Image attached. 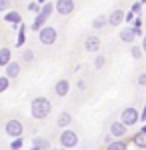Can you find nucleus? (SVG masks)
<instances>
[{"instance_id": "nucleus-34", "label": "nucleus", "mask_w": 146, "mask_h": 150, "mask_svg": "<svg viewBox=\"0 0 146 150\" xmlns=\"http://www.w3.org/2000/svg\"><path fill=\"white\" fill-rule=\"evenodd\" d=\"M140 122H142V124H146V104H144V108L140 110Z\"/></svg>"}, {"instance_id": "nucleus-8", "label": "nucleus", "mask_w": 146, "mask_h": 150, "mask_svg": "<svg viewBox=\"0 0 146 150\" xmlns=\"http://www.w3.org/2000/svg\"><path fill=\"white\" fill-rule=\"evenodd\" d=\"M108 134H110L114 140H124V136L128 134V128L124 126L120 120H116V122H112V124H110V128H108Z\"/></svg>"}, {"instance_id": "nucleus-12", "label": "nucleus", "mask_w": 146, "mask_h": 150, "mask_svg": "<svg viewBox=\"0 0 146 150\" xmlns=\"http://www.w3.org/2000/svg\"><path fill=\"white\" fill-rule=\"evenodd\" d=\"M122 22H124V10L114 8V10L108 14V24H110V26H114V28H118Z\"/></svg>"}, {"instance_id": "nucleus-32", "label": "nucleus", "mask_w": 146, "mask_h": 150, "mask_svg": "<svg viewBox=\"0 0 146 150\" xmlns=\"http://www.w3.org/2000/svg\"><path fill=\"white\" fill-rule=\"evenodd\" d=\"M136 82H138V86H146V72H142V74L136 78Z\"/></svg>"}, {"instance_id": "nucleus-10", "label": "nucleus", "mask_w": 146, "mask_h": 150, "mask_svg": "<svg viewBox=\"0 0 146 150\" xmlns=\"http://www.w3.org/2000/svg\"><path fill=\"white\" fill-rule=\"evenodd\" d=\"M20 70H22V64L16 62V60H12L10 64L4 68V76H6L8 80H16V78L20 76Z\"/></svg>"}, {"instance_id": "nucleus-27", "label": "nucleus", "mask_w": 146, "mask_h": 150, "mask_svg": "<svg viewBox=\"0 0 146 150\" xmlns=\"http://www.w3.org/2000/svg\"><path fill=\"white\" fill-rule=\"evenodd\" d=\"M22 146H24V140L22 138H14L10 142V150H22Z\"/></svg>"}, {"instance_id": "nucleus-17", "label": "nucleus", "mask_w": 146, "mask_h": 150, "mask_svg": "<svg viewBox=\"0 0 146 150\" xmlns=\"http://www.w3.org/2000/svg\"><path fill=\"white\" fill-rule=\"evenodd\" d=\"M46 20H48V18H46L44 14H40V12H38V14L34 16V20H32V24H30V28H32L34 32H38V30H42V28L46 26Z\"/></svg>"}, {"instance_id": "nucleus-25", "label": "nucleus", "mask_w": 146, "mask_h": 150, "mask_svg": "<svg viewBox=\"0 0 146 150\" xmlns=\"http://www.w3.org/2000/svg\"><path fill=\"white\" fill-rule=\"evenodd\" d=\"M104 64H106V58L102 56V54H96V58H94V68H96V70H100L102 66H104Z\"/></svg>"}, {"instance_id": "nucleus-19", "label": "nucleus", "mask_w": 146, "mask_h": 150, "mask_svg": "<svg viewBox=\"0 0 146 150\" xmlns=\"http://www.w3.org/2000/svg\"><path fill=\"white\" fill-rule=\"evenodd\" d=\"M26 44V24H20L18 26V32H16V48H22Z\"/></svg>"}, {"instance_id": "nucleus-22", "label": "nucleus", "mask_w": 146, "mask_h": 150, "mask_svg": "<svg viewBox=\"0 0 146 150\" xmlns=\"http://www.w3.org/2000/svg\"><path fill=\"white\" fill-rule=\"evenodd\" d=\"M52 12H54V2H44V4L40 6V14H44L46 18H50Z\"/></svg>"}, {"instance_id": "nucleus-36", "label": "nucleus", "mask_w": 146, "mask_h": 150, "mask_svg": "<svg viewBox=\"0 0 146 150\" xmlns=\"http://www.w3.org/2000/svg\"><path fill=\"white\" fill-rule=\"evenodd\" d=\"M140 48H142V52L146 54V34L142 36V44H140Z\"/></svg>"}, {"instance_id": "nucleus-13", "label": "nucleus", "mask_w": 146, "mask_h": 150, "mask_svg": "<svg viewBox=\"0 0 146 150\" xmlns=\"http://www.w3.org/2000/svg\"><path fill=\"white\" fill-rule=\"evenodd\" d=\"M70 92V82L66 80V78H60V80H56V84H54V94L56 96H66V94Z\"/></svg>"}, {"instance_id": "nucleus-31", "label": "nucleus", "mask_w": 146, "mask_h": 150, "mask_svg": "<svg viewBox=\"0 0 146 150\" xmlns=\"http://www.w3.org/2000/svg\"><path fill=\"white\" fill-rule=\"evenodd\" d=\"M140 26H142V16L134 18V22H132V28H134V30H140Z\"/></svg>"}, {"instance_id": "nucleus-38", "label": "nucleus", "mask_w": 146, "mask_h": 150, "mask_svg": "<svg viewBox=\"0 0 146 150\" xmlns=\"http://www.w3.org/2000/svg\"><path fill=\"white\" fill-rule=\"evenodd\" d=\"M58 150H64V148H58Z\"/></svg>"}, {"instance_id": "nucleus-2", "label": "nucleus", "mask_w": 146, "mask_h": 150, "mask_svg": "<svg viewBox=\"0 0 146 150\" xmlns=\"http://www.w3.org/2000/svg\"><path fill=\"white\" fill-rule=\"evenodd\" d=\"M120 122H122L126 128L136 126L140 122V110L136 106H126L122 112H120Z\"/></svg>"}, {"instance_id": "nucleus-23", "label": "nucleus", "mask_w": 146, "mask_h": 150, "mask_svg": "<svg viewBox=\"0 0 146 150\" xmlns=\"http://www.w3.org/2000/svg\"><path fill=\"white\" fill-rule=\"evenodd\" d=\"M22 62H26V64L34 62V50H30V48H24V50H22Z\"/></svg>"}, {"instance_id": "nucleus-18", "label": "nucleus", "mask_w": 146, "mask_h": 150, "mask_svg": "<svg viewBox=\"0 0 146 150\" xmlns=\"http://www.w3.org/2000/svg\"><path fill=\"white\" fill-rule=\"evenodd\" d=\"M132 144H134L138 150H146V134L144 132H134V136H132Z\"/></svg>"}, {"instance_id": "nucleus-5", "label": "nucleus", "mask_w": 146, "mask_h": 150, "mask_svg": "<svg viewBox=\"0 0 146 150\" xmlns=\"http://www.w3.org/2000/svg\"><path fill=\"white\" fill-rule=\"evenodd\" d=\"M38 40H40V44H44V46H52L58 40V30L54 26H44L42 30H38Z\"/></svg>"}, {"instance_id": "nucleus-33", "label": "nucleus", "mask_w": 146, "mask_h": 150, "mask_svg": "<svg viewBox=\"0 0 146 150\" xmlns=\"http://www.w3.org/2000/svg\"><path fill=\"white\" fill-rule=\"evenodd\" d=\"M76 88H78L80 92H84V90H86V82H84V80H78V82H76Z\"/></svg>"}, {"instance_id": "nucleus-28", "label": "nucleus", "mask_w": 146, "mask_h": 150, "mask_svg": "<svg viewBox=\"0 0 146 150\" xmlns=\"http://www.w3.org/2000/svg\"><path fill=\"white\" fill-rule=\"evenodd\" d=\"M40 6H42L40 2H28V6H26V8H28V12H34V14H38V12H40Z\"/></svg>"}, {"instance_id": "nucleus-7", "label": "nucleus", "mask_w": 146, "mask_h": 150, "mask_svg": "<svg viewBox=\"0 0 146 150\" xmlns=\"http://www.w3.org/2000/svg\"><path fill=\"white\" fill-rule=\"evenodd\" d=\"M76 8V4H74V0H56L54 2V10L60 14V16H70L72 12Z\"/></svg>"}, {"instance_id": "nucleus-15", "label": "nucleus", "mask_w": 146, "mask_h": 150, "mask_svg": "<svg viewBox=\"0 0 146 150\" xmlns=\"http://www.w3.org/2000/svg\"><path fill=\"white\" fill-rule=\"evenodd\" d=\"M32 148L34 150H50V140L44 136H34L32 138Z\"/></svg>"}, {"instance_id": "nucleus-3", "label": "nucleus", "mask_w": 146, "mask_h": 150, "mask_svg": "<svg viewBox=\"0 0 146 150\" xmlns=\"http://www.w3.org/2000/svg\"><path fill=\"white\" fill-rule=\"evenodd\" d=\"M58 142H60V148L72 150V148H76V146H78V134H76L74 130L66 128V130H62V132H60Z\"/></svg>"}, {"instance_id": "nucleus-26", "label": "nucleus", "mask_w": 146, "mask_h": 150, "mask_svg": "<svg viewBox=\"0 0 146 150\" xmlns=\"http://www.w3.org/2000/svg\"><path fill=\"white\" fill-rule=\"evenodd\" d=\"M8 88H10V80H8L6 76H0V94L6 92Z\"/></svg>"}, {"instance_id": "nucleus-29", "label": "nucleus", "mask_w": 146, "mask_h": 150, "mask_svg": "<svg viewBox=\"0 0 146 150\" xmlns=\"http://www.w3.org/2000/svg\"><path fill=\"white\" fill-rule=\"evenodd\" d=\"M10 0H0V12H4V14H6V12L10 10Z\"/></svg>"}, {"instance_id": "nucleus-16", "label": "nucleus", "mask_w": 146, "mask_h": 150, "mask_svg": "<svg viewBox=\"0 0 146 150\" xmlns=\"http://www.w3.org/2000/svg\"><path fill=\"white\" fill-rule=\"evenodd\" d=\"M70 124H72V114H70V112H60V114H58V118H56V126L66 130Z\"/></svg>"}, {"instance_id": "nucleus-1", "label": "nucleus", "mask_w": 146, "mask_h": 150, "mask_svg": "<svg viewBox=\"0 0 146 150\" xmlns=\"http://www.w3.org/2000/svg\"><path fill=\"white\" fill-rule=\"evenodd\" d=\"M52 112V102L44 98V96H36L32 98V102H30V116H32L34 120H44L48 118Z\"/></svg>"}, {"instance_id": "nucleus-14", "label": "nucleus", "mask_w": 146, "mask_h": 150, "mask_svg": "<svg viewBox=\"0 0 146 150\" xmlns=\"http://www.w3.org/2000/svg\"><path fill=\"white\" fill-rule=\"evenodd\" d=\"M10 62H12V48L2 46V48H0V66L6 68Z\"/></svg>"}, {"instance_id": "nucleus-20", "label": "nucleus", "mask_w": 146, "mask_h": 150, "mask_svg": "<svg viewBox=\"0 0 146 150\" xmlns=\"http://www.w3.org/2000/svg\"><path fill=\"white\" fill-rule=\"evenodd\" d=\"M106 24H108V16H106V14H98V16H94V20H92V28H94V30H102Z\"/></svg>"}, {"instance_id": "nucleus-4", "label": "nucleus", "mask_w": 146, "mask_h": 150, "mask_svg": "<svg viewBox=\"0 0 146 150\" xmlns=\"http://www.w3.org/2000/svg\"><path fill=\"white\" fill-rule=\"evenodd\" d=\"M4 132H6V136H10L12 140L14 138H22L24 124L18 120V118H10V120H6V124H4Z\"/></svg>"}, {"instance_id": "nucleus-21", "label": "nucleus", "mask_w": 146, "mask_h": 150, "mask_svg": "<svg viewBox=\"0 0 146 150\" xmlns=\"http://www.w3.org/2000/svg\"><path fill=\"white\" fill-rule=\"evenodd\" d=\"M104 150H128V142H124V140H114L112 144H108Z\"/></svg>"}, {"instance_id": "nucleus-30", "label": "nucleus", "mask_w": 146, "mask_h": 150, "mask_svg": "<svg viewBox=\"0 0 146 150\" xmlns=\"http://www.w3.org/2000/svg\"><path fill=\"white\" fill-rule=\"evenodd\" d=\"M134 14H132V12L128 10V12H124V22H134Z\"/></svg>"}, {"instance_id": "nucleus-9", "label": "nucleus", "mask_w": 146, "mask_h": 150, "mask_svg": "<svg viewBox=\"0 0 146 150\" xmlns=\"http://www.w3.org/2000/svg\"><path fill=\"white\" fill-rule=\"evenodd\" d=\"M100 46H102V42H100V38L96 34H90L84 38V50L86 52H92V54H98L100 52Z\"/></svg>"}, {"instance_id": "nucleus-11", "label": "nucleus", "mask_w": 146, "mask_h": 150, "mask_svg": "<svg viewBox=\"0 0 146 150\" xmlns=\"http://www.w3.org/2000/svg\"><path fill=\"white\" fill-rule=\"evenodd\" d=\"M4 22L12 24V28L18 30V26L22 24V14H20L18 10H8L6 14H4Z\"/></svg>"}, {"instance_id": "nucleus-35", "label": "nucleus", "mask_w": 146, "mask_h": 150, "mask_svg": "<svg viewBox=\"0 0 146 150\" xmlns=\"http://www.w3.org/2000/svg\"><path fill=\"white\" fill-rule=\"evenodd\" d=\"M112 142H114V138L110 136V134H106V136H104V146H108V144H112Z\"/></svg>"}, {"instance_id": "nucleus-24", "label": "nucleus", "mask_w": 146, "mask_h": 150, "mask_svg": "<svg viewBox=\"0 0 146 150\" xmlns=\"http://www.w3.org/2000/svg\"><path fill=\"white\" fill-rule=\"evenodd\" d=\"M142 54H144V52H142V48H140V46H136V44H134V46L130 48V56L134 58V60H140Z\"/></svg>"}, {"instance_id": "nucleus-6", "label": "nucleus", "mask_w": 146, "mask_h": 150, "mask_svg": "<svg viewBox=\"0 0 146 150\" xmlns=\"http://www.w3.org/2000/svg\"><path fill=\"white\" fill-rule=\"evenodd\" d=\"M136 36H144V32H142V30H134L132 26L122 28V30L118 32V38H120V42H124V44H134Z\"/></svg>"}, {"instance_id": "nucleus-37", "label": "nucleus", "mask_w": 146, "mask_h": 150, "mask_svg": "<svg viewBox=\"0 0 146 150\" xmlns=\"http://www.w3.org/2000/svg\"><path fill=\"white\" fill-rule=\"evenodd\" d=\"M140 132H144V134H146V124H142V128H140Z\"/></svg>"}]
</instances>
